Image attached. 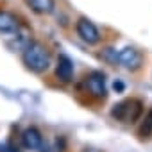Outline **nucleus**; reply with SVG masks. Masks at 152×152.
I'll use <instances>...</instances> for the list:
<instances>
[{
  "label": "nucleus",
  "mask_w": 152,
  "mask_h": 152,
  "mask_svg": "<svg viewBox=\"0 0 152 152\" xmlns=\"http://www.w3.org/2000/svg\"><path fill=\"white\" fill-rule=\"evenodd\" d=\"M22 143L27 150H39L45 143L43 140V134L39 132V129L36 127H27L23 132H22Z\"/></svg>",
  "instance_id": "0eeeda50"
},
{
  "label": "nucleus",
  "mask_w": 152,
  "mask_h": 152,
  "mask_svg": "<svg viewBox=\"0 0 152 152\" xmlns=\"http://www.w3.org/2000/svg\"><path fill=\"white\" fill-rule=\"evenodd\" d=\"M73 61L66 56V54H59L57 56V64H56V77L59 79V83L68 84L73 81Z\"/></svg>",
  "instance_id": "423d86ee"
},
{
  "label": "nucleus",
  "mask_w": 152,
  "mask_h": 152,
  "mask_svg": "<svg viewBox=\"0 0 152 152\" xmlns=\"http://www.w3.org/2000/svg\"><path fill=\"white\" fill-rule=\"evenodd\" d=\"M81 152H100V150H97V148H93V147H86V148H83Z\"/></svg>",
  "instance_id": "4468645a"
},
{
  "label": "nucleus",
  "mask_w": 152,
  "mask_h": 152,
  "mask_svg": "<svg viewBox=\"0 0 152 152\" xmlns=\"http://www.w3.org/2000/svg\"><path fill=\"white\" fill-rule=\"evenodd\" d=\"M6 152H22L20 148H18V145H15V143H6Z\"/></svg>",
  "instance_id": "ddd939ff"
},
{
  "label": "nucleus",
  "mask_w": 152,
  "mask_h": 152,
  "mask_svg": "<svg viewBox=\"0 0 152 152\" xmlns=\"http://www.w3.org/2000/svg\"><path fill=\"white\" fill-rule=\"evenodd\" d=\"M143 115V102L140 99H124L111 107V116L122 124H136Z\"/></svg>",
  "instance_id": "f03ea898"
},
{
  "label": "nucleus",
  "mask_w": 152,
  "mask_h": 152,
  "mask_svg": "<svg viewBox=\"0 0 152 152\" xmlns=\"http://www.w3.org/2000/svg\"><path fill=\"white\" fill-rule=\"evenodd\" d=\"M118 64H122L124 68L131 70V72H136L141 68L143 64V54L140 50H136L134 47H125L118 52Z\"/></svg>",
  "instance_id": "39448f33"
},
{
  "label": "nucleus",
  "mask_w": 152,
  "mask_h": 152,
  "mask_svg": "<svg viewBox=\"0 0 152 152\" xmlns=\"http://www.w3.org/2000/svg\"><path fill=\"white\" fill-rule=\"evenodd\" d=\"M100 56H102V59L107 61L109 64H118V59H116V57H118V52H116L115 48H104Z\"/></svg>",
  "instance_id": "9b49d317"
},
{
  "label": "nucleus",
  "mask_w": 152,
  "mask_h": 152,
  "mask_svg": "<svg viewBox=\"0 0 152 152\" xmlns=\"http://www.w3.org/2000/svg\"><path fill=\"white\" fill-rule=\"evenodd\" d=\"M22 61H23L27 70H31L34 73H43V72H47L50 68V52L43 43L31 41L23 48Z\"/></svg>",
  "instance_id": "f257e3e1"
},
{
  "label": "nucleus",
  "mask_w": 152,
  "mask_h": 152,
  "mask_svg": "<svg viewBox=\"0 0 152 152\" xmlns=\"http://www.w3.org/2000/svg\"><path fill=\"white\" fill-rule=\"evenodd\" d=\"M75 31H77V36L84 43H88V45H97L100 41V32H99L97 25L90 18H86V16H81L77 20V23H75Z\"/></svg>",
  "instance_id": "20e7f679"
},
{
  "label": "nucleus",
  "mask_w": 152,
  "mask_h": 152,
  "mask_svg": "<svg viewBox=\"0 0 152 152\" xmlns=\"http://www.w3.org/2000/svg\"><path fill=\"white\" fill-rule=\"evenodd\" d=\"M138 134H140V138H150L152 136V109H148V113L141 120V125L138 129Z\"/></svg>",
  "instance_id": "9d476101"
},
{
  "label": "nucleus",
  "mask_w": 152,
  "mask_h": 152,
  "mask_svg": "<svg viewBox=\"0 0 152 152\" xmlns=\"http://www.w3.org/2000/svg\"><path fill=\"white\" fill-rule=\"evenodd\" d=\"M84 88L90 97L97 100H104L107 97V86H106V73L100 70H93L84 77Z\"/></svg>",
  "instance_id": "7ed1b4c3"
},
{
  "label": "nucleus",
  "mask_w": 152,
  "mask_h": 152,
  "mask_svg": "<svg viewBox=\"0 0 152 152\" xmlns=\"http://www.w3.org/2000/svg\"><path fill=\"white\" fill-rule=\"evenodd\" d=\"M113 90H115L116 93H124V91H125V83H122V81L116 79V81L113 83Z\"/></svg>",
  "instance_id": "f8f14e48"
},
{
  "label": "nucleus",
  "mask_w": 152,
  "mask_h": 152,
  "mask_svg": "<svg viewBox=\"0 0 152 152\" xmlns=\"http://www.w3.org/2000/svg\"><path fill=\"white\" fill-rule=\"evenodd\" d=\"M22 23L23 22H20V18L15 13L0 9V32H2V34H13V32H16Z\"/></svg>",
  "instance_id": "6e6552de"
},
{
  "label": "nucleus",
  "mask_w": 152,
  "mask_h": 152,
  "mask_svg": "<svg viewBox=\"0 0 152 152\" xmlns=\"http://www.w3.org/2000/svg\"><path fill=\"white\" fill-rule=\"evenodd\" d=\"M36 15H50L56 7V0H25Z\"/></svg>",
  "instance_id": "1a4fd4ad"
}]
</instances>
